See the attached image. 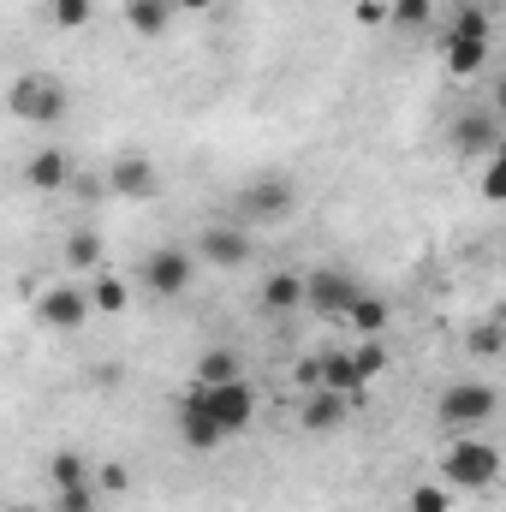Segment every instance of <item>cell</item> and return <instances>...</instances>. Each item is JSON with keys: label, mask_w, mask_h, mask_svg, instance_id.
Instances as JSON below:
<instances>
[{"label": "cell", "mask_w": 506, "mask_h": 512, "mask_svg": "<svg viewBox=\"0 0 506 512\" xmlns=\"http://www.w3.org/2000/svg\"><path fill=\"white\" fill-rule=\"evenodd\" d=\"M441 483L447 489H495L501 483V447L483 441V435H459L447 453H441Z\"/></svg>", "instance_id": "6da1fadb"}, {"label": "cell", "mask_w": 506, "mask_h": 512, "mask_svg": "<svg viewBox=\"0 0 506 512\" xmlns=\"http://www.w3.org/2000/svg\"><path fill=\"white\" fill-rule=\"evenodd\" d=\"M233 215H239V227H286V221L298 215V191H292V179H280V173L251 179V185L233 197Z\"/></svg>", "instance_id": "7a4b0ae2"}, {"label": "cell", "mask_w": 506, "mask_h": 512, "mask_svg": "<svg viewBox=\"0 0 506 512\" xmlns=\"http://www.w3.org/2000/svg\"><path fill=\"white\" fill-rule=\"evenodd\" d=\"M6 108H12L18 120H30V126H60L66 108H72V96H66L60 78H48V72H24V78H12V90H6Z\"/></svg>", "instance_id": "3957f363"}, {"label": "cell", "mask_w": 506, "mask_h": 512, "mask_svg": "<svg viewBox=\"0 0 506 512\" xmlns=\"http://www.w3.org/2000/svg\"><path fill=\"white\" fill-rule=\"evenodd\" d=\"M191 399L221 423V435H239V429H251L256 417V387L245 376H233V382H215V387H191Z\"/></svg>", "instance_id": "277c9868"}, {"label": "cell", "mask_w": 506, "mask_h": 512, "mask_svg": "<svg viewBox=\"0 0 506 512\" xmlns=\"http://www.w3.org/2000/svg\"><path fill=\"white\" fill-rule=\"evenodd\" d=\"M191 280H197V256H191V251L161 245V251L143 256V286H149L155 298H185V292H191Z\"/></svg>", "instance_id": "5b68a950"}, {"label": "cell", "mask_w": 506, "mask_h": 512, "mask_svg": "<svg viewBox=\"0 0 506 512\" xmlns=\"http://www.w3.org/2000/svg\"><path fill=\"white\" fill-rule=\"evenodd\" d=\"M453 149H459V161H489V155H501V114H495V108H465V114L453 120Z\"/></svg>", "instance_id": "8992f818"}, {"label": "cell", "mask_w": 506, "mask_h": 512, "mask_svg": "<svg viewBox=\"0 0 506 512\" xmlns=\"http://www.w3.org/2000/svg\"><path fill=\"white\" fill-rule=\"evenodd\" d=\"M495 405H501V393L489 382H459L441 393V423H453V429H477V423H489L495 417Z\"/></svg>", "instance_id": "52a82bcc"}, {"label": "cell", "mask_w": 506, "mask_h": 512, "mask_svg": "<svg viewBox=\"0 0 506 512\" xmlns=\"http://www.w3.org/2000/svg\"><path fill=\"white\" fill-rule=\"evenodd\" d=\"M191 256H197V262H215V268H245V262L256 256V245H251V233H245L239 221H227V227L215 221V227H203V239H197Z\"/></svg>", "instance_id": "ba28073f"}, {"label": "cell", "mask_w": 506, "mask_h": 512, "mask_svg": "<svg viewBox=\"0 0 506 512\" xmlns=\"http://www.w3.org/2000/svg\"><path fill=\"white\" fill-rule=\"evenodd\" d=\"M358 292H364V286H358L346 268H316V274H304V304L322 310V316H346V304H352Z\"/></svg>", "instance_id": "9c48e42d"}, {"label": "cell", "mask_w": 506, "mask_h": 512, "mask_svg": "<svg viewBox=\"0 0 506 512\" xmlns=\"http://www.w3.org/2000/svg\"><path fill=\"white\" fill-rule=\"evenodd\" d=\"M36 316H42L48 328L72 334V328H84V322H90V292H84V286H48V292H42V304H36Z\"/></svg>", "instance_id": "30bf717a"}, {"label": "cell", "mask_w": 506, "mask_h": 512, "mask_svg": "<svg viewBox=\"0 0 506 512\" xmlns=\"http://www.w3.org/2000/svg\"><path fill=\"white\" fill-rule=\"evenodd\" d=\"M108 191H120V197H155L161 191V173H155V161L149 155H120L114 167H108Z\"/></svg>", "instance_id": "8fae6325"}, {"label": "cell", "mask_w": 506, "mask_h": 512, "mask_svg": "<svg viewBox=\"0 0 506 512\" xmlns=\"http://www.w3.org/2000/svg\"><path fill=\"white\" fill-rule=\"evenodd\" d=\"M179 441H185L191 453H215V447L227 441V435H221V423H215V417H209L191 393L179 399Z\"/></svg>", "instance_id": "7c38bea8"}, {"label": "cell", "mask_w": 506, "mask_h": 512, "mask_svg": "<svg viewBox=\"0 0 506 512\" xmlns=\"http://www.w3.org/2000/svg\"><path fill=\"white\" fill-rule=\"evenodd\" d=\"M24 185L30 191H66L72 185V155L66 149H36L24 161Z\"/></svg>", "instance_id": "4fadbf2b"}, {"label": "cell", "mask_w": 506, "mask_h": 512, "mask_svg": "<svg viewBox=\"0 0 506 512\" xmlns=\"http://www.w3.org/2000/svg\"><path fill=\"white\" fill-rule=\"evenodd\" d=\"M346 411H352V399L310 387V393H304V405H298V423H304V429H316V435H328V429H340V423H346Z\"/></svg>", "instance_id": "5bb4252c"}, {"label": "cell", "mask_w": 506, "mask_h": 512, "mask_svg": "<svg viewBox=\"0 0 506 512\" xmlns=\"http://www.w3.org/2000/svg\"><path fill=\"white\" fill-rule=\"evenodd\" d=\"M387 316H393V310H387V298H376V292H358V298L346 304V322H352L358 340H381V334H387Z\"/></svg>", "instance_id": "9a60e30c"}, {"label": "cell", "mask_w": 506, "mask_h": 512, "mask_svg": "<svg viewBox=\"0 0 506 512\" xmlns=\"http://www.w3.org/2000/svg\"><path fill=\"white\" fill-rule=\"evenodd\" d=\"M262 310H268V316L304 310V274H268V280H262Z\"/></svg>", "instance_id": "2e32d148"}, {"label": "cell", "mask_w": 506, "mask_h": 512, "mask_svg": "<svg viewBox=\"0 0 506 512\" xmlns=\"http://www.w3.org/2000/svg\"><path fill=\"white\" fill-rule=\"evenodd\" d=\"M84 292H90V316H126L131 304L126 274H96V286H84Z\"/></svg>", "instance_id": "e0dca14e"}, {"label": "cell", "mask_w": 506, "mask_h": 512, "mask_svg": "<svg viewBox=\"0 0 506 512\" xmlns=\"http://www.w3.org/2000/svg\"><path fill=\"white\" fill-rule=\"evenodd\" d=\"M173 24V0H126V30L137 36H161Z\"/></svg>", "instance_id": "ac0fdd59"}, {"label": "cell", "mask_w": 506, "mask_h": 512, "mask_svg": "<svg viewBox=\"0 0 506 512\" xmlns=\"http://www.w3.org/2000/svg\"><path fill=\"white\" fill-rule=\"evenodd\" d=\"M489 66V42H471V36H447V72L453 78H477Z\"/></svg>", "instance_id": "d6986e66"}, {"label": "cell", "mask_w": 506, "mask_h": 512, "mask_svg": "<svg viewBox=\"0 0 506 512\" xmlns=\"http://www.w3.org/2000/svg\"><path fill=\"white\" fill-rule=\"evenodd\" d=\"M48 477H54V489H96V483H90V465L78 459V447H60V453L48 459Z\"/></svg>", "instance_id": "ffe728a7"}, {"label": "cell", "mask_w": 506, "mask_h": 512, "mask_svg": "<svg viewBox=\"0 0 506 512\" xmlns=\"http://www.w3.org/2000/svg\"><path fill=\"white\" fill-rule=\"evenodd\" d=\"M489 30H495V18H489V6H483V0H465V6H459V18H453V36H471V42H489Z\"/></svg>", "instance_id": "44dd1931"}, {"label": "cell", "mask_w": 506, "mask_h": 512, "mask_svg": "<svg viewBox=\"0 0 506 512\" xmlns=\"http://www.w3.org/2000/svg\"><path fill=\"white\" fill-rule=\"evenodd\" d=\"M346 358H352V370H358V382H364V387H370L381 370H387V346H381V340H358Z\"/></svg>", "instance_id": "7402d4cb"}, {"label": "cell", "mask_w": 506, "mask_h": 512, "mask_svg": "<svg viewBox=\"0 0 506 512\" xmlns=\"http://www.w3.org/2000/svg\"><path fill=\"white\" fill-rule=\"evenodd\" d=\"M233 376H239V358H233L227 346H215V352H203V364H197V387L233 382Z\"/></svg>", "instance_id": "603a6c76"}, {"label": "cell", "mask_w": 506, "mask_h": 512, "mask_svg": "<svg viewBox=\"0 0 506 512\" xmlns=\"http://www.w3.org/2000/svg\"><path fill=\"white\" fill-rule=\"evenodd\" d=\"M435 18V0H387V24L399 30H423Z\"/></svg>", "instance_id": "cb8c5ba5"}, {"label": "cell", "mask_w": 506, "mask_h": 512, "mask_svg": "<svg viewBox=\"0 0 506 512\" xmlns=\"http://www.w3.org/2000/svg\"><path fill=\"white\" fill-rule=\"evenodd\" d=\"M66 262H72V268H102V233H90V227L72 233V239H66Z\"/></svg>", "instance_id": "d4e9b609"}, {"label": "cell", "mask_w": 506, "mask_h": 512, "mask_svg": "<svg viewBox=\"0 0 506 512\" xmlns=\"http://www.w3.org/2000/svg\"><path fill=\"white\" fill-rule=\"evenodd\" d=\"M411 512H453V489L447 483H417L411 489Z\"/></svg>", "instance_id": "484cf974"}, {"label": "cell", "mask_w": 506, "mask_h": 512, "mask_svg": "<svg viewBox=\"0 0 506 512\" xmlns=\"http://www.w3.org/2000/svg\"><path fill=\"white\" fill-rule=\"evenodd\" d=\"M48 18L60 30H84L90 24V0H48Z\"/></svg>", "instance_id": "4316f807"}, {"label": "cell", "mask_w": 506, "mask_h": 512, "mask_svg": "<svg viewBox=\"0 0 506 512\" xmlns=\"http://www.w3.org/2000/svg\"><path fill=\"white\" fill-rule=\"evenodd\" d=\"M471 358H501V346H506V334H501V322H483V328H471Z\"/></svg>", "instance_id": "83f0119b"}, {"label": "cell", "mask_w": 506, "mask_h": 512, "mask_svg": "<svg viewBox=\"0 0 506 512\" xmlns=\"http://www.w3.org/2000/svg\"><path fill=\"white\" fill-rule=\"evenodd\" d=\"M90 483H96V495H126V489H131V471L120 465V459H114V465H102Z\"/></svg>", "instance_id": "f1b7e54d"}, {"label": "cell", "mask_w": 506, "mask_h": 512, "mask_svg": "<svg viewBox=\"0 0 506 512\" xmlns=\"http://www.w3.org/2000/svg\"><path fill=\"white\" fill-rule=\"evenodd\" d=\"M483 197H489V203H501V197H506V161H501V155H489V173H483Z\"/></svg>", "instance_id": "f546056e"}, {"label": "cell", "mask_w": 506, "mask_h": 512, "mask_svg": "<svg viewBox=\"0 0 506 512\" xmlns=\"http://www.w3.org/2000/svg\"><path fill=\"white\" fill-rule=\"evenodd\" d=\"M60 512H96V489H54Z\"/></svg>", "instance_id": "4dcf8cb0"}, {"label": "cell", "mask_w": 506, "mask_h": 512, "mask_svg": "<svg viewBox=\"0 0 506 512\" xmlns=\"http://www.w3.org/2000/svg\"><path fill=\"white\" fill-rule=\"evenodd\" d=\"M358 24H387V0H358Z\"/></svg>", "instance_id": "1f68e13d"}, {"label": "cell", "mask_w": 506, "mask_h": 512, "mask_svg": "<svg viewBox=\"0 0 506 512\" xmlns=\"http://www.w3.org/2000/svg\"><path fill=\"white\" fill-rule=\"evenodd\" d=\"M316 370H322V358H304V364H298V387H304V393L316 387Z\"/></svg>", "instance_id": "d6a6232c"}, {"label": "cell", "mask_w": 506, "mask_h": 512, "mask_svg": "<svg viewBox=\"0 0 506 512\" xmlns=\"http://www.w3.org/2000/svg\"><path fill=\"white\" fill-rule=\"evenodd\" d=\"M215 6H221V0H173V12H191V18H197V12H215Z\"/></svg>", "instance_id": "836d02e7"}, {"label": "cell", "mask_w": 506, "mask_h": 512, "mask_svg": "<svg viewBox=\"0 0 506 512\" xmlns=\"http://www.w3.org/2000/svg\"><path fill=\"white\" fill-rule=\"evenodd\" d=\"M6 512H36V507H6Z\"/></svg>", "instance_id": "e575fe53"}, {"label": "cell", "mask_w": 506, "mask_h": 512, "mask_svg": "<svg viewBox=\"0 0 506 512\" xmlns=\"http://www.w3.org/2000/svg\"><path fill=\"white\" fill-rule=\"evenodd\" d=\"M0 512H6V507H0Z\"/></svg>", "instance_id": "d590c367"}]
</instances>
